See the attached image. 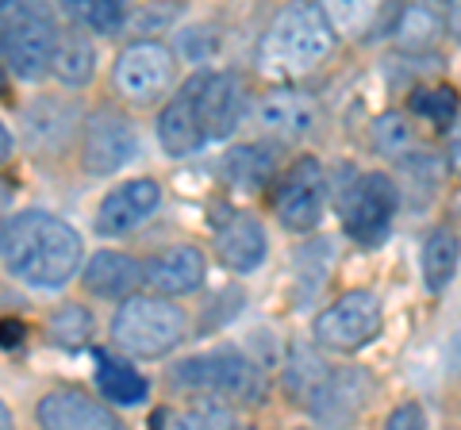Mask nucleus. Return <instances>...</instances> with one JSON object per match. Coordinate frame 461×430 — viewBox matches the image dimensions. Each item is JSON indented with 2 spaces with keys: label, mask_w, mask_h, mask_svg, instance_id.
<instances>
[{
  "label": "nucleus",
  "mask_w": 461,
  "mask_h": 430,
  "mask_svg": "<svg viewBox=\"0 0 461 430\" xmlns=\"http://www.w3.org/2000/svg\"><path fill=\"white\" fill-rule=\"evenodd\" d=\"M0 257H5L8 273L23 281L27 289L50 292L81 273L85 242L77 227L66 223L62 215L27 208L0 223Z\"/></svg>",
  "instance_id": "obj_1"
},
{
  "label": "nucleus",
  "mask_w": 461,
  "mask_h": 430,
  "mask_svg": "<svg viewBox=\"0 0 461 430\" xmlns=\"http://www.w3.org/2000/svg\"><path fill=\"white\" fill-rule=\"evenodd\" d=\"M335 47L339 31L330 27L320 0H288L266 27L258 66L273 77H304L320 69L335 54Z\"/></svg>",
  "instance_id": "obj_2"
},
{
  "label": "nucleus",
  "mask_w": 461,
  "mask_h": 430,
  "mask_svg": "<svg viewBox=\"0 0 461 430\" xmlns=\"http://www.w3.org/2000/svg\"><path fill=\"white\" fill-rule=\"evenodd\" d=\"M189 335V315L177 304H169V296H123V304L115 308L112 319V342L127 357H169Z\"/></svg>",
  "instance_id": "obj_3"
},
{
  "label": "nucleus",
  "mask_w": 461,
  "mask_h": 430,
  "mask_svg": "<svg viewBox=\"0 0 461 430\" xmlns=\"http://www.w3.org/2000/svg\"><path fill=\"white\" fill-rule=\"evenodd\" d=\"M58 23L42 0H8L0 8V58L16 77L35 81L50 69Z\"/></svg>",
  "instance_id": "obj_4"
},
{
  "label": "nucleus",
  "mask_w": 461,
  "mask_h": 430,
  "mask_svg": "<svg viewBox=\"0 0 461 430\" xmlns=\"http://www.w3.org/2000/svg\"><path fill=\"white\" fill-rule=\"evenodd\" d=\"M169 381L177 389L189 392H212L220 399H242V404H258L266 399V381L247 354L239 350H208L196 357H185L181 365H173Z\"/></svg>",
  "instance_id": "obj_5"
},
{
  "label": "nucleus",
  "mask_w": 461,
  "mask_h": 430,
  "mask_svg": "<svg viewBox=\"0 0 461 430\" xmlns=\"http://www.w3.org/2000/svg\"><path fill=\"white\" fill-rule=\"evenodd\" d=\"M112 81L127 104H158L162 96H169L173 81H177V54L158 39H135L115 58Z\"/></svg>",
  "instance_id": "obj_6"
},
{
  "label": "nucleus",
  "mask_w": 461,
  "mask_h": 430,
  "mask_svg": "<svg viewBox=\"0 0 461 430\" xmlns=\"http://www.w3.org/2000/svg\"><path fill=\"white\" fill-rule=\"evenodd\" d=\"M381 323H384L381 300L366 289H357V292L339 296L335 304L315 315L312 335L320 346L335 350V354H357L381 335Z\"/></svg>",
  "instance_id": "obj_7"
},
{
  "label": "nucleus",
  "mask_w": 461,
  "mask_h": 430,
  "mask_svg": "<svg viewBox=\"0 0 461 430\" xmlns=\"http://www.w3.org/2000/svg\"><path fill=\"white\" fill-rule=\"evenodd\" d=\"M396 208H400L396 181L388 174H362L342 196V227L357 246H377L396 219Z\"/></svg>",
  "instance_id": "obj_8"
},
{
  "label": "nucleus",
  "mask_w": 461,
  "mask_h": 430,
  "mask_svg": "<svg viewBox=\"0 0 461 430\" xmlns=\"http://www.w3.org/2000/svg\"><path fill=\"white\" fill-rule=\"evenodd\" d=\"M135 154H139V131L120 108L104 104L81 123V166H85V174H93V177L120 174L127 162H135Z\"/></svg>",
  "instance_id": "obj_9"
},
{
  "label": "nucleus",
  "mask_w": 461,
  "mask_h": 430,
  "mask_svg": "<svg viewBox=\"0 0 461 430\" xmlns=\"http://www.w3.org/2000/svg\"><path fill=\"white\" fill-rule=\"evenodd\" d=\"M327 204V177L315 157H300L273 184V211L288 231H315Z\"/></svg>",
  "instance_id": "obj_10"
},
{
  "label": "nucleus",
  "mask_w": 461,
  "mask_h": 430,
  "mask_svg": "<svg viewBox=\"0 0 461 430\" xmlns=\"http://www.w3.org/2000/svg\"><path fill=\"white\" fill-rule=\"evenodd\" d=\"M196 108H200V123L204 135L212 139H227L247 116V85L239 74H196Z\"/></svg>",
  "instance_id": "obj_11"
},
{
  "label": "nucleus",
  "mask_w": 461,
  "mask_h": 430,
  "mask_svg": "<svg viewBox=\"0 0 461 430\" xmlns=\"http://www.w3.org/2000/svg\"><path fill=\"white\" fill-rule=\"evenodd\" d=\"M158 204H162V184H158L154 177L123 181V184H115L104 200H100L96 231L108 235V238L127 235V231H135V227L147 223L150 215L158 211Z\"/></svg>",
  "instance_id": "obj_12"
},
{
  "label": "nucleus",
  "mask_w": 461,
  "mask_h": 430,
  "mask_svg": "<svg viewBox=\"0 0 461 430\" xmlns=\"http://www.w3.org/2000/svg\"><path fill=\"white\" fill-rule=\"evenodd\" d=\"M373 396V377L366 369H327V377L320 381V389L308 396V408L320 423H350L354 415H362V408Z\"/></svg>",
  "instance_id": "obj_13"
},
{
  "label": "nucleus",
  "mask_w": 461,
  "mask_h": 430,
  "mask_svg": "<svg viewBox=\"0 0 461 430\" xmlns=\"http://www.w3.org/2000/svg\"><path fill=\"white\" fill-rule=\"evenodd\" d=\"M35 419L39 426L50 430H115L120 426V415L108 408V399L85 396L77 389H54L35 404Z\"/></svg>",
  "instance_id": "obj_14"
},
{
  "label": "nucleus",
  "mask_w": 461,
  "mask_h": 430,
  "mask_svg": "<svg viewBox=\"0 0 461 430\" xmlns=\"http://www.w3.org/2000/svg\"><path fill=\"white\" fill-rule=\"evenodd\" d=\"M208 277V257L200 246H169V250H158L147 265H142V284L158 296H185V292H196Z\"/></svg>",
  "instance_id": "obj_15"
},
{
  "label": "nucleus",
  "mask_w": 461,
  "mask_h": 430,
  "mask_svg": "<svg viewBox=\"0 0 461 430\" xmlns=\"http://www.w3.org/2000/svg\"><path fill=\"white\" fill-rule=\"evenodd\" d=\"M158 142H162V150L169 157H189L208 142L204 123H200V108H196V77L185 81L162 108V116H158Z\"/></svg>",
  "instance_id": "obj_16"
},
{
  "label": "nucleus",
  "mask_w": 461,
  "mask_h": 430,
  "mask_svg": "<svg viewBox=\"0 0 461 430\" xmlns=\"http://www.w3.org/2000/svg\"><path fill=\"white\" fill-rule=\"evenodd\" d=\"M258 127L269 139H304L315 123H320V108L315 100L300 89H269L254 108Z\"/></svg>",
  "instance_id": "obj_17"
},
{
  "label": "nucleus",
  "mask_w": 461,
  "mask_h": 430,
  "mask_svg": "<svg viewBox=\"0 0 461 430\" xmlns=\"http://www.w3.org/2000/svg\"><path fill=\"white\" fill-rule=\"evenodd\" d=\"M215 250L230 273H254L269 254L266 227L247 211H227V219L215 227Z\"/></svg>",
  "instance_id": "obj_18"
},
{
  "label": "nucleus",
  "mask_w": 461,
  "mask_h": 430,
  "mask_svg": "<svg viewBox=\"0 0 461 430\" xmlns=\"http://www.w3.org/2000/svg\"><path fill=\"white\" fill-rule=\"evenodd\" d=\"M81 284L100 300H123L142 284V265L131 254L100 250L89 257V265L81 269Z\"/></svg>",
  "instance_id": "obj_19"
},
{
  "label": "nucleus",
  "mask_w": 461,
  "mask_h": 430,
  "mask_svg": "<svg viewBox=\"0 0 461 430\" xmlns=\"http://www.w3.org/2000/svg\"><path fill=\"white\" fill-rule=\"evenodd\" d=\"M96 389L112 408H139L150 396V381L115 354H96Z\"/></svg>",
  "instance_id": "obj_20"
},
{
  "label": "nucleus",
  "mask_w": 461,
  "mask_h": 430,
  "mask_svg": "<svg viewBox=\"0 0 461 430\" xmlns=\"http://www.w3.org/2000/svg\"><path fill=\"white\" fill-rule=\"evenodd\" d=\"M50 74L62 81V85H89L96 74V47L85 31H58V47H54V58H50Z\"/></svg>",
  "instance_id": "obj_21"
},
{
  "label": "nucleus",
  "mask_w": 461,
  "mask_h": 430,
  "mask_svg": "<svg viewBox=\"0 0 461 430\" xmlns=\"http://www.w3.org/2000/svg\"><path fill=\"white\" fill-rule=\"evenodd\" d=\"M461 265V238L454 227H435L423 242V281L430 292H446Z\"/></svg>",
  "instance_id": "obj_22"
},
{
  "label": "nucleus",
  "mask_w": 461,
  "mask_h": 430,
  "mask_svg": "<svg viewBox=\"0 0 461 430\" xmlns=\"http://www.w3.org/2000/svg\"><path fill=\"white\" fill-rule=\"evenodd\" d=\"M369 147L388 162H408V157L420 154V135H415V123L403 112H381L369 123Z\"/></svg>",
  "instance_id": "obj_23"
},
{
  "label": "nucleus",
  "mask_w": 461,
  "mask_h": 430,
  "mask_svg": "<svg viewBox=\"0 0 461 430\" xmlns=\"http://www.w3.org/2000/svg\"><path fill=\"white\" fill-rule=\"evenodd\" d=\"M69 20L93 35H115L127 27V16H131V0H58Z\"/></svg>",
  "instance_id": "obj_24"
},
{
  "label": "nucleus",
  "mask_w": 461,
  "mask_h": 430,
  "mask_svg": "<svg viewBox=\"0 0 461 430\" xmlns=\"http://www.w3.org/2000/svg\"><path fill=\"white\" fill-rule=\"evenodd\" d=\"M273 169H277L273 150L254 147V142L227 150V157H223V177H227V184H235V189H258V184L273 181Z\"/></svg>",
  "instance_id": "obj_25"
},
{
  "label": "nucleus",
  "mask_w": 461,
  "mask_h": 430,
  "mask_svg": "<svg viewBox=\"0 0 461 430\" xmlns=\"http://www.w3.org/2000/svg\"><path fill=\"white\" fill-rule=\"evenodd\" d=\"M339 35H366L384 12V0H320Z\"/></svg>",
  "instance_id": "obj_26"
},
{
  "label": "nucleus",
  "mask_w": 461,
  "mask_h": 430,
  "mask_svg": "<svg viewBox=\"0 0 461 430\" xmlns=\"http://www.w3.org/2000/svg\"><path fill=\"white\" fill-rule=\"evenodd\" d=\"M442 20L430 12L427 4H408L403 8V16H400V23H396V42L403 50H427V47H435L438 42V35H442Z\"/></svg>",
  "instance_id": "obj_27"
},
{
  "label": "nucleus",
  "mask_w": 461,
  "mask_h": 430,
  "mask_svg": "<svg viewBox=\"0 0 461 430\" xmlns=\"http://www.w3.org/2000/svg\"><path fill=\"white\" fill-rule=\"evenodd\" d=\"M411 116L420 120H430L435 127H450L457 120V93L450 89V85H435V89H415L411 100H408Z\"/></svg>",
  "instance_id": "obj_28"
},
{
  "label": "nucleus",
  "mask_w": 461,
  "mask_h": 430,
  "mask_svg": "<svg viewBox=\"0 0 461 430\" xmlns=\"http://www.w3.org/2000/svg\"><path fill=\"white\" fill-rule=\"evenodd\" d=\"M50 338L58 342V346H69V350H77L85 346V342L93 338V315L85 311L81 304H66V308H58L50 315Z\"/></svg>",
  "instance_id": "obj_29"
},
{
  "label": "nucleus",
  "mask_w": 461,
  "mask_h": 430,
  "mask_svg": "<svg viewBox=\"0 0 461 430\" xmlns=\"http://www.w3.org/2000/svg\"><path fill=\"white\" fill-rule=\"evenodd\" d=\"M327 377V365L315 357L312 350H293L288 357V392H296L300 399H308L315 389H320V381Z\"/></svg>",
  "instance_id": "obj_30"
},
{
  "label": "nucleus",
  "mask_w": 461,
  "mask_h": 430,
  "mask_svg": "<svg viewBox=\"0 0 461 430\" xmlns=\"http://www.w3.org/2000/svg\"><path fill=\"white\" fill-rule=\"evenodd\" d=\"M173 423V426H235V411L230 408H220V404H193L185 411H166L158 415V423Z\"/></svg>",
  "instance_id": "obj_31"
},
{
  "label": "nucleus",
  "mask_w": 461,
  "mask_h": 430,
  "mask_svg": "<svg viewBox=\"0 0 461 430\" xmlns=\"http://www.w3.org/2000/svg\"><path fill=\"white\" fill-rule=\"evenodd\" d=\"M173 20H177V4H169V0L147 4V8L135 12V31H162V27H169Z\"/></svg>",
  "instance_id": "obj_32"
},
{
  "label": "nucleus",
  "mask_w": 461,
  "mask_h": 430,
  "mask_svg": "<svg viewBox=\"0 0 461 430\" xmlns=\"http://www.w3.org/2000/svg\"><path fill=\"white\" fill-rule=\"evenodd\" d=\"M181 54H189V58H212L215 54V27H193V31L181 35Z\"/></svg>",
  "instance_id": "obj_33"
},
{
  "label": "nucleus",
  "mask_w": 461,
  "mask_h": 430,
  "mask_svg": "<svg viewBox=\"0 0 461 430\" xmlns=\"http://www.w3.org/2000/svg\"><path fill=\"white\" fill-rule=\"evenodd\" d=\"M388 426L393 430H408V426H427V415H423V408L420 404H400L393 415H388Z\"/></svg>",
  "instance_id": "obj_34"
},
{
  "label": "nucleus",
  "mask_w": 461,
  "mask_h": 430,
  "mask_svg": "<svg viewBox=\"0 0 461 430\" xmlns=\"http://www.w3.org/2000/svg\"><path fill=\"white\" fill-rule=\"evenodd\" d=\"M446 166L461 181V116L450 123V142H446Z\"/></svg>",
  "instance_id": "obj_35"
},
{
  "label": "nucleus",
  "mask_w": 461,
  "mask_h": 430,
  "mask_svg": "<svg viewBox=\"0 0 461 430\" xmlns=\"http://www.w3.org/2000/svg\"><path fill=\"white\" fill-rule=\"evenodd\" d=\"M442 23L461 42V0H442Z\"/></svg>",
  "instance_id": "obj_36"
},
{
  "label": "nucleus",
  "mask_w": 461,
  "mask_h": 430,
  "mask_svg": "<svg viewBox=\"0 0 461 430\" xmlns=\"http://www.w3.org/2000/svg\"><path fill=\"white\" fill-rule=\"evenodd\" d=\"M23 335H27V327H23V323H12V319L0 323V346H20Z\"/></svg>",
  "instance_id": "obj_37"
},
{
  "label": "nucleus",
  "mask_w": 461,
  "mask_h": 430,
  "mask_svg": "<svg viewBox=\"0 0 461 430\" xmlns=\"http://www.w3.org/2000/svg\"><path fill=\"white\" fill-rule=\"evenodd\" d=\"M12 150H16V142H12V131H8L5 123H0V166H5L8 157H12Z\"/></svg>",
  "instance_id": "obj_38"
},
{
  "label": "nucleus",
  "mask_w": 461,
  "mask_h": 430,
  "mask_svg": "<svg viewBox=\"0 0 461 430\" xmlns=\"http://www.w3.org/2000/svg\"><path fill=\"white\" fill-rule=\"evenodd\" d=\"M8 200H12V184L0 177V208H8Z\"/></svg>",
  "instance_id": "obj_39"
},
{
  "label": "nucleus",
  "mask_w": 461,
  "mask_h": 430,
  "mask_svg": "<svg viewBox=\"0 0 461 430\" xmlns=\"http://www.w3.org/2000/svg\"><path fill=\"white\" fill-rule=\"evenodd\" d=\"M5 426H12V411H8L5 399H0V430H5Z\"/></svg>",
  "instance_id": "obj_40"
},
{
  "label": "nucleus",
  "mask_w": 461,
  "mask_h": 430,
  "mask_svg": "<svg viewBox=\"0 0 461 430\" xmlns=\"http://www.w3.org/2000/svg\"><path fill=\"white\" fill-rule=\"evenodd\" d=\"M8 93V74H5V66H0V96Z\"/></svg>",
  "instance_id": "obj_41"
},
{
  "label": "nucleus",
  "mask_w": 461,
  "mask_h": 430,
  "mask_svg": "<svg viewBox=\"0 0 461 430\" xmlns=\"http://www.w3.org/2000/svg\"><path fill=\"white\" fill-rule=\"evenodd\" d=\"M5 4H8V0H0V8H5Z\"/></svg>",
  "instance_id": "obj_42"
}]
</instances>
